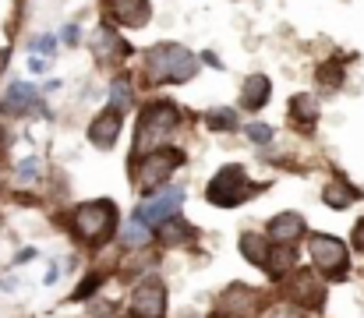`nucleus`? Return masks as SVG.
Masks as SVG:
<instances>
[{
  "mask_svg": "<svg viewBox=\"0 0 364 318\" xmlns=\"http://www.w3.org/2000/svg\"><path fill=\"white\" fill-rule=\"evenodd\" d=\"M28 258H36V248H21V251L14 255V265H21V262H28Z\"/></svg>",
  "mask_w": 364,
  "mask_h": 318,
  "instance_id": "nucleus-32",
  "label": "nucleus"
},
{
  "mask_svg": "<svg viewBox=\"0 0 364 318\" xmlns=\"http://www.w3.org/2000/svg\"><path fill=\"white\" fill-rule=\"evenodd\" d=\"M258 308H262V301H258V294L251 287H230L223 294V301H220V312L230 318H251Z\"/></svg>",
  "mask_w": 364,
  "mask_h": 318,
  "instance_id": "nucleus-12",
  "label": "nucleus"
},
{
  "mask_svg": "<svg viewBox=\"0 0 364 318\" xmlns=\"http://www.w3.org/2000/svg\"><path fill=\"white\" fill-rule=\"evenodd\" d=\"M64 43L68 46H78V25H64Z\"/></svg>",
  "mask_w": 364,
  "mask_h": 318,
  "instance_id": "nucleus-31",
  "label": "nucleus"
},
{
  "mask_svg": "<svg viewBox=\"0 0 364 318\" xmlns=\"http://www.w3.org/2000/svg\"><path fill=\"white\" fill-rule=\"evenodd\" d=\"M103 11L117 21V25H127V28H141L152 11H149V0H103Z\"/></svg>",
  "mask_w": 364,
  "mask_h": 318,
  "instance_id": "nucleus-11",
  "label": "nucleus"
},
{
  "mask_svg": "<svg viewBox=\"0 0 364 318\" xmlns=\"http://www.w3.org/2000/svg\"><path fill=\"white\" fill-rule=\"evenodd\" d=\"M283 294H287L294 304H301V308H322V304H326V287L315 280L311 269L290 272L287 283H283Z\"/></svg>",
  "mask_w": 364,
  "mask_h": 318,
  "instance_id": "nucleus-8",
  "label": "nucleus"
},
{
  "mask_svg": "<svg viewBox=\"0 0 364 318\" xmlns=\"http://www.w3.org/2000/svg\"><path fill=\"white\" fill-rule=\"evenodd\" d=\"M354 248L364 255V219H358V223H354Z\"/></svg>",
  "mask_w": 364,
  "mask_h": 318,
  "instance_id": "nucleus-30",
  "label": "nucleus"
},
{
  "mask_svg": "<svg viewBox=\"0 0 364 318\" xmlns=\"http://www.w3.org/2000/svg\"><path fill=\"white\" fill-rule=\"evenodd\" d=\"M247 138L258 142V145H265V142H272V127L269 124H247Z\"/></svg>",
  "mask_w": 364,
  "mask_h": 318,
  "instance_id": "nucleus-27",
  "label": "nucleus"
},
{
  "mask_svg": "<svg viewBox=\"0 0 364 318\" xmlns=\"http://www.w3.org/2000/svg\"><path fill=\"white\" fill-rule=\"evenodd\" d=\"M181 202H184V191H181V188H170V191H163L159 198L145 202L141 209L134 212V219H141L145 226H163L166 219H173V216H177Z\"/></svg>",
  "mask_w": 364,
  "mask_h": 318,
  "instance_id": "nucleus-9",
  "label": "nucleus"
},
{
  "mask_svg": "<svg viewBox=\"0 0 364 318\" xmlns=\"http://www.w3.org/2000/svg\"><path fill=\"white\" fill-rule=\"evenodd\" d=\"M241 255L251 262V265H269L272 258V248H269V237H258V233H244L241 237Z\"/></svg>",
  "mask_w": 364,
  "mask_h": 318,
  "instance_id": "nucleus-17",
  "label": "nucleus"
},
{
  "mask_svg": "<svg viewBox=\"0 0 364 318\" xmlns=\"http://www.w3.org/2000/svg\"><path fill=\"white\" fill-rule=\"evenodd\" d=\"M110 103L117 106V110H124V106L131 103V89H127V82H114V85H110Z\"/></svg>",
  "mask_w": 364,
  "mask_h": 318,
  "instance_id": "nucleus-26",
  "label": "nucleus"
},
{
  "mask_svg": "<svg viewBox=\"0 0 364 318\" xmlns=\"http://www.w3.org/2000/svg\"><path fill=\"white\" fill-rule=\"evenodd\" d=\"M301 237H304V219L297 212H279V216L269 219V240L272 244H287L290 248Z\"/></svg>",
  "mask_w": 364,
  "mask_h": 318,
  "instance_id": "nucleus-14",
  "label": "nucleus"
},
{
  "mask_svg": "<svg viewBox=\"0 0 364 318\" xmlns=\"http://www.w3.org/2000/svg\"><path fill=\"white\" fill-rule=\"evenodd\" d=\"M191 237H195V230H191L188 223H181L177 216H173V219H166V223L159 226V240H163V244H170V248H173V244H188Z\"/></svg>",
  "mask_w": 364,
  "mask_h": 318,
  "instance_id": "nucleus-20",
  "label": "nucleus"
},
{
  "mask_svg": "<svg viewBox=\"0 0 364 318\" xmlns=\"http://www.w3.org/2000/svg\"><path fill=\"white\" fill-rule=\"evenodd\" d=\"M290 117L304 127V131H311L315 127V120H318V103H315V96H294L290 100Z\"/></svg>",
  "mask_w": 364,
  "mask_h": 318,
  "instance_id": "nucleus-19",
  "label": "nucleus"
},
{
  "mask_svg": "<svg viewBox=\"0 0 364 318\" xmlns=\"http://www.w3.org/2000/svg\"><path fill=\"white\" fill-rule=\"evenodd\" d=\"M39 174H43V163H39L36 156H28V159H21V163H18V181H21V184L39 181Z\"/></svg>",
  "mask_w": 364,
  "mask_h": 318,
  "instance_id": "nucleus-25",
  "label": "nucleus"
},
{
  "mask_svg": "<svg viewBox=\"0 0 364 318\" xmlns=\"http://www.w3.org/2000/svg\"><path fill=\"white\" fill-rule=\"evenodd\" d=\"M149 240V226L141 223V219H131L127 226H124V244L127 248H141Z\"/></svg>",
  "mask_w": 364,
  "mask_h": 318,
  "instance_id": "nucleus-23",
  "label": "nucleus"
},
{
  "mask_svg": "<svg viewBox=\"0 0 364 318\" xmlns=\"http://www.w3.org/2000/svg\"><path fill=\"white\" fill-rule=\"evenodd\" d=\"M131 315L134 318H163L166 315V287L156 276H145L131 294Z\"/></svg>",
  "mask_w": 364,
  "mask_h": 318,
  "instance_id": "nucleus-7",
  "label": "nucleus"
},
{
  "mask_svg": "<svg viewBox=\"0 0 364 318\" xmlns=\"http://www.w3.org/2000/svg\"><path fill=\"white\" fill-rule=\"evenodd\" d=\"M32 46H36V53H43V57H50L57 43H53V36H36V43H32Z\"/></svg>",
  "mask_w": 364,
  "mask_h": 318,
  "instance_id": "nucleus-29",
  "label": "nucleus"
},
{
  "mask_svg": "<svg viewBox=\"0 0 364 318\" xmlns=\"http://www.w3.org/2000/svg\"><path fill=\"white\" fill-rule=\"evenodd\" d=\"M318 82H322L326 89H340V85H343V64H336V60H333V64H322V68H318Z\"/></svg>",
  "mask_w": 364,
  "mask_h": 318,
  "instance_id": "nucleus-24",
  "label": "nucleus"
},
{
  "mask_svg": "<svg viewBox=\"0 0 364 318\" xmlns=\"http://www.w3.org/2000/svg\"><path fill=\"white\" fill-rule=\"evenodd\" d=\"M92 53H96V60H103V64H110V60H121L127 57V43H124L121 36L110 28V25H100L96 32H92Z\"/></svg>",
  "mask_w": 364,
  "mask_h": 318,
  "instance_id": "nucleus-13",
  "label": "nucleus"
},
{
  "mask_svg": "<svg viewBox=\"0 0 364 318\" xmlns=\"http://www.w3.org/2000/svg\"><path fill=\"white\" fill-rule=\"evenodd\" d=\"M121 127H124V110L110 106V110H103V113L89 124V142L100 145V149H110V145H117Z\"/></svg>",
  "mask_w": 364,
  "mask_h": 318,
  "instance_id": "nucleus-10",
  "label": "nucleus"
},
{
  "mask_svg": "<svg viewBox=\"0 0 364 318\" xmlns=\"http://www.w3.org/2000/svg\"><path fill=\"white\" fill-rule=\"evenodd\" d=\"M181 163H184V152H181V149H156V152H149V156L141 159V166H138V184H141V191H156L163 181H170V174H173Z\"/></svg>",
  "mask_w": 364,
  "mask_h": 318,
  "instance_id": "nucleus-6",
  "label": "nucleus"
},
{
  "mask_svg": "<svg viewBox=\"0 0 364 318\" xmlns=\"http://www.w3.org/2000/svg\"><path fill=\"white\" fill-rule=\"evenodd\" d=\"M205 124H209L213 131H234V127H237V110H230V106H216V110L205 113Z\"/></svg>",
  "mask_w": 364,
  "mask_h": 318,
  "instance_id": "nucleus-21",
  "label": "nucleus"
},
{
  "mask_svg": "<svg viewBox=\"0 0 364 318\" xmlns=\"http://www.w3.org/2000/svg\"><path fill=\"white\" fill-rule=\"evenodd\" d=\"M100 283H103V276H89V280H85V283H82V287L75 290V297H78V301H85V297H92V294L100 290Z\"/></svg>",
  "mask_w": 364,
  "mask_h": 318,
  "instance_id": "nucleus-28",
  "label": "nucleus"
},
{
  "mask_svg": "<svg viewBox=\"0 0 364 318\" xmlns=\"http://www.w3.org/2000/svg\"><path fill=\"white\" fill-rule=\"evenodd\" d=\"M177 120H181V113H177L173 103H149L141 110V117H138V142H134V152H138V156L156 152V145H159L166 134H173Z\"/></svg>",
  "mask_w": 364,
  "mask_h": 318,
  "instance_id": "nucleus-2",
  "label": "nucleus"
},
{
  "mask_svg": "<svg viewBox=\"0 0 364 318\" xmlns=\"http://www.w3.org/2000/svg\"><path fill=\"white\" fill-rule=\"evenodd\" d=\"M251 195H255V184L247 181V174L241 166H223L209 181V188H205V198L213 206H220V209H234V206H241L244 198H251Z\"/></svg>",
  "mask_w": 364,
  "mask_h": 318,
  "instance_id": "nucleus-4",
  "label": "nucleus"
},
{
  "mask_svg": "<svg viewBox=\"0 0 364 318\" xmlns=\"http://www.w3.org/2000/svg\"><path fill=\"white\" fill-rule=\"evenodd\" d=\"M4 110L7 113H28V110H39V92L25 82H14L4 96Z\"/></svg>",
  "mask_w": 364,
  "mask_h": 318,
  "instance_id": "nucleus-15",
  "label": "nucleus"
},
{
  "mask_svg": "<svg viewBox=\"0 0 364 318\" xmlns=\"http://www.w3.org/2000/svg\"><path fill=\"white\" fill-rule=\"evenodd\" d=\"M28 68H32L36 75H43V71H46V60H43V57H28Z\"/></svg>",
  "mask_w": 364,
  "mask_h": 318,
  "instance_id": "nucleus-33",
  "label": "nucleus"
},
{
  "mask_svg": "<svg viewBox=\"0 0 364 318\" xmlns=\"http://www.w3.org/2000/svg\"><path fill=\"white\" fill-rule=\"evenodd\" d=\"M290 262H294V251H290L287 244H276V251H272V258H269L265 272H269V276H283V272L290 269Z\"/></svg>",
  "mask_w": 364,
  "mask_h": 318,
  "instance_id": "nucleus-22",
  "label": "nucleus"
},
{
  "mask_svg": "<svg viewBox=\"0 0 364 318\" xmlns=\"http://www.w3.org/2000/svg\"><path fill=\"white\" fill-rule=\"evenodd\" d=\"M114 223H117V209H114V202H107V198H100V202H85V206H78L75 216H71L75 233L85 237V240H92V244L107 240L110 230H114Z\"/></svg>",
  "mask_w": 364,
  "mask_h": 318,
  "instance_id": "nucleus-3",
  "label": "nucleus"
},
{
  "mask_svg": "<svg viewBox=\"0 0 364 318\" xmlns=\"http://www.w3.org/2000/svg\"><path fill=\"white\" fill-rule=\"evenodd\" d=\"M269 318H297V315H294V312H287V308H276Z\"/></svg>",
  "mask_w": 364,
  "mask_h": 318,
  "instance_id": "nucleus-34",
  "label": "nucleus"
},
{
  "mask_svg": "<svg viewBox=\"0 0 364 318\" xmlns=\"http://www.w3.org/2000/svg\"><path fill=\"white\" fill-rule=\"evenodd\" d=\"M198 60L184 50V46H173V43H163V46H152L145 53V78L152 85H163V82H188L195 75Z\"/></svg>",
  "mask_w": 364,
  "mask_h": 318,
  "instance_id": "nucleus-1",
  "label": "nucleus"
},
{
  "mask_svg": "<svg viewBox=\"0 0 364 318\" xmlns=\"http://www.w3.org/2000/svg\"><path fill=\"white\" fill-rule=\"evenodd\" d=\"M311 262L322 276L329 280H343L347 269H350V251L340 237H329V233H315L311 237Z\"/></svg>",
  "mask_w": 364,
  "mask_h": 318,
  "instance_id": "nucleus-5",
  "label": "nucleus"
},
{
  "mask_svg": "<svg viewBox=\"0 0 364 318\" xmlns=\"http://www.w3.org/2000/svg\"><path fill=\"white\" fill-rule=\"evenodd\" d=\"M358 198H361V191H358L354 184H347V181H329V184L322 188V202H326L329 209H350Z\"/></svg>",
  "mask_w": 364,
  "mask_h": 318,
  "instance_id": "nucleus-16",
  "label": "nucleus"
},
{
  "mask_svg": "<svg viewBox=\"0 0 364 318\" xmlns=\"http://www.w3.org/2000/svg\"><path fill=\"white\" fill-rule=\"evenodd\" d=\"M269 103V78L265 75H251L244 82V92H241V106L244 110H262Z\"/></svg>",
  "mask_w": 364,
  "mask_h": 318,
  "instance_id": "nucleus-18",
  "label": "nucleus"
}]
</instances>
